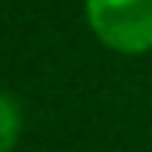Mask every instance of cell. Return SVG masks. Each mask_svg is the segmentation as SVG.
I'll return each mask as SVG.
<instances>
[{"label": "cell", "instance_id": "cell-1", "mask_svg": "<svg viewBox=\"0 0 152 152\" xmlns=\"http://www.w3.org/2000/svg\"><path fill=\"white\" fill-rule=\"evenodd\" d=\"M86 21L114 52L138 56L152 48V0H86Z\"/></svg>", "mask_w": 152, "mask_h": 152}, {"label": "cell", "instance_id": "cell-2", "mask_svg": "<svg viewBox=\"0 0 152 152\" xmlns=\"http://www.w3.org/2000/svg\"><path fill=\"white\" fill-rule=\"evenodd\" d=\"M21 132V111L7 94H0V152H10Z\"/></svg>", "mask_w": 152, "mask_h": 152}]
</instances>
